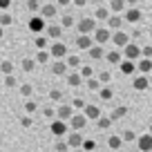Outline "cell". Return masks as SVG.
<instances>
[{
  "label": "cell",
  "instance_id": "cell-1",
  "mask_svg": "<svg viewBox=\"0 0 152 152\" xmlns=\"http://www.w3.org/2000/svg\"><path fill=\"white\" fill-rule=\"evenodd\" d=\"M49 56L52 58H56V61H61V58H65L67 56V45L63 43V40H54L52 45H49Z\"/></svg>",
  "mask_w": 152,
  "mask_h": 152
},
{
  "label": "cell",
  "instance_id": "cell-2",
  "mask_svg": "<svg viewBox=\"0 0 152 152\" xmlns=\"http://www.w3.org/2000/svg\"><path fill=\"white\" fill-rule=\"evenodd\" d=\"M27 27H29L31 34H40V31H45V27H47V20H45L40 14H34L31 20L27 23Z\"/></svg>",
  "mask_w": 152,
  "mask_h": 152
},
{
  "label": "cell",
  "instance_id": "cell-3",
  "mask_svg": "<svg viewBox=\"0 0 152 152\" xmlns=\"http://www.w3.org/2000/svg\"><path fill=\"white\" fill-rule=\"evenodd\" d=\"M49 132L54 134V137L63 139L67 134V121H61V119H54L52 123H49Z\"/></svg>",
  "mask_w": 152,
  "mask_h": 152
},
{
  "label": "cell",
  "instance_id": "cell-4",
  "mask_svg": "<svg viewBox=\"0 0 152 152\" xmlns=\"http://www.w3.org/2000/svg\"><path fill=\"white\" fill-rule=\"evenodd\" d=\"M67 123H69V128L72 130H76V132H81V130L83 128H85V125H87V116H85V114H81V112H78V114H72V119L69 121H67Z\"/></svg>",
  "mask_w": 152,
  "mask_h": 152
},
{
  "label": "cell",
  "instance_id": "cell-5",
  "mask_svg": "<svg viewBox=\"0 0 152 152\" xmlns=\"http://www.w3.org/2000/svg\"><path fill=\"white\" fill-rule=\"evenodd\" d=\"M72 114H74V107H72L69 103H61V105H58V110H56V119L69 121V119H72Z\"/></svg>",
  "mask_w": 152,
  "mask_h": 152
},
{
  "label": "cell",
  "instance_id": "cell-6",
  "mask_svg": "<svg viewBox=\"0 0 152 152\" xmlns=\"http://www.w3.org/2000/svg\"><path fill=\"white\" fill-rule=\"evenodd\" d=\"M65 137H67L65 141H67V145H69V148H81V145H83V137H81V132L72 130V132H67Z\"/></svg>",
  "mask_w": 152,
  "mask_h": 152
},
{
  "label": "cell",
  "instance_id": "cell-7",
  "mask_svg": "<svg viewBox=\"0 0 152 152\" xmlns=\"http://www.w3.org/2000/svg\"><path fill=\"white\" fill-rule=\"evenodd\" d=\"M76 27H78V31H81V34H92L96 29V20L94 18H83Z\"/></svg>",
  "mask_w": 152,
  "mask_h": 152
},
{
  "label": "cell",
  "instance_id": "cell-8",
  "mask_svg": "<svg viewBox=\"0 0 152 152\" xmlns=\"http://www.w3.org/2000/svg\"><path fill=\"white\" fill-rule=\"evenodd\" d=\"M56 14H58V7L56 5H40V16H43L45 20L56 18Z\"/></svg>",
  "mask_w": 152,
  "mask_h": 152
},
{
  "label": "cell",
  "instance_id": "cell-9",
  "mask_svg": "<svg viewBox=\"0 0 152 152\" xmlns=\"http://www.w3.org/2000/svg\"><path fill=\"white\" fill-rule=\"evenodd\" d=\"M67 72H69V67H67V63L63 61V58H61V61H54V63H52V74H56V76H65Z\"/></svg>",
  "mask_w": 152,
  "mask_h": 152
},
{
  "label": "cell",
  "instance_id": "cell-10",
  "mask_svg": "<svg viewBox=\"0 0 152 152\" xmlns=\"http://www.w3.org/2000/svg\"><path fill=\"white\" fill-rule=\"evenodd\" d=\"M45 31H47V36L54 38V40H58V38L63 36V27H61V25H56V23H49L47 27H45Z\"/></svg>",
  "mask_w": 152,
  "mask_h": 152
},
{
  "label": "cell",
  "instance_id": "cell-11",
  "mask_svg": "<svg viewBox=\"0 0 152 152\" xmlns=\"http://www.w3.org/2000/svg\"><path fill=\"white\" fill-rule=\"evenodd\" d=\"M94 40H96L99 45L107 43V40H110V31H107V29H103V27H96V29H94Z\"/></svg>",
  "mask_w": 152,
  "mask_h": 152
},
{
  "label": "cell",
  "instance_id": "cell-12",
  "mask_svg": "<svg viewBox=\"0 0 152 152\" xmlns=\"http://www.w3.org/2000/svg\"><path fill=\"white\" fill-rule=\"evenodd\" d=\"M83 83V76L78 72H67V85L69 87H78Z\"/></svg>",
  "mask_w": 152,
  "mask_h": 152
},
{
  "label": "cell",
  "instance_id": "cell-13",
  "mask_svg": "<svg viewBox=\"0 0 152 152\" xmlns=\"http://www.w3.org/2000/svg\"><path fill=\"white\" fill-rule=\"evenodd\" d=\"M76 47H78V49H90V47H92L90 34H81V36L76 38Z\"/></svg>",
  "mask_w": 152,
  "mask_h": 152
},
{
  "label": "cell",
  "instance_id": "cell-14",
  "mask_svg": "<svg viewBox=\"0 0 152 152\" xmlns=\"http://www.w3.org/2000/svg\"><path fill=\"white\" fill-rule=\"evenodd\" d=\"M83 110H85V112H83V114H85V116H87V121H90V119H99V116H101V110L99 107H96V105H85V107H83Z\"/></svg>",
  "mask_w": 152,
  "mask_h": 152
},
{
  "label": "cell",
  "instance_id": "cell-15",
  "mask_svg": "<svg viewBox=\"0 0 152 152\" xmlns=\"http://www.w3.org/2000/svg\"><path fill=\"white\" fill-rule=\"evenodd\" d=\"M0 72L5 76H9V74H14V61H9V58H5V61L0 63Z\"/></svg>",
  "mask_w": 152,
  "mask_h": 152
},
{
  "label": "cell",
  "instance_id": "cell-16",
  "mask_svg": "<svg viewBox=\"0 0 152 152\" xmlns=\"http://www.w3.org/2000/svg\"><path fill=\"white\" fill-rule=\"evenodd\" d=\"M34 45H36V49H49V38L36 36V38H34Z\"/></svg>",
  "mask_w": 152,
  "mask_h": 152
},
{
  "label": "cell",
  "instance_id": "cell-17",
  "mask_svg": "<svg viewBox=\"0 0 152 152\" xmlns=\"http://www.w3.org/2000/svg\"><path fill=\"white\" fill-rule=\"evenodd\" d=\"M9 25H14V16L9 11H2L0 14V27H9Z\"/></svg>",
  "mask_w": 152,
  "mask_h": 152
},
{
  "label": "cell",
  "instance_id": "cell-18",
  "mask_svg": "<svg viewBox=\"0 0 152 152\" xmlns=\"http://www.w3.org/2000/svg\"><path fill=\"white\" fill-rule=\"evenodd\" d=\"M49 58H52V56H49L47 49H38V54H36V58H34V61H36V63H43V65H45Z\"/></svg>",
  "mask_w": 152,
  "mask_h": 152
},
{
  "label": "cell",
  "instance_id": "cell-19",
  "mask_svg": "<svg viewBox=\"0 0 152 152\" xmlns=\"http://www.w3.org/2000/svg\"><path fill=\"white\" fill-rule=\"evenodd\" d=\"M65 63H67V67H69V69H76V67H81V58H78V56H67V58H65Z\"/></svg>",
  "mask_w": 152,
  "mask_h": 152
},
{
  "label": "cell",
  "instance_id": "cell-20",
  "mask_svg": "<svg viewBox=\"0 0 152 152\" xmlns=\"http://www.w3.org/2000/svg\"><path fill=\"white\" fill-rule=\"evenodd\" d=\"M20 67H23V72H31L34 67H36V61H34V58H23Z\"/></svg>",
  "mask_w": 152,
  "mask_h": 152
},
{
  "label": "cell",
  "instance_id": "cell-21",
  "mask_svg": "<svg viewBox=\"0 0 152 152\" xmlns=\"http://www.w3.org/2000/svg\"><path fill=\"white\" fill-rule=\"evenodd\" d=\"M107 18H110V11L105 9V7H99L96 14H94V20H107Z\"/></svg>",
  "mask_w": 152,
  "mask_h": 152
},
{
  "label": "cell",
  "instance_id": "cell-22",
  "mask_svg": "<svg viewBox=\"0 0 152 152\" xmlns=\"http://www.w3.org/2000/svg\"><path fill=\"white\" fill-rule=\"evenodd\" d=\"M72 25H74V18H72L69 14H65V16L61 18V27H63V29H69Z\"/></svg>",
  "mask_w": 152,
  "mask_h": 152
},
{
  "label": "cell",
  "instance_id": "cell-23",
  "mask_svg": "<svg viewBox=\"0 0 152 152\" xmlns=\"http://www.w3.org/2000/svg\"><path fill=\"white\" fill-rule=\"evenodd\" d=\"M96 121H99V128H101V130H107L110 123H112V119H110V116H99Z\"/></svg>",
  "mask_w": 152,
  "mask_h": 152
},
{
  "label": "cell",
  "instance_id": "cell-24",
  "mask_svg": "<svg viewBox=\"0 0 152 152\" xmlns=\"http://www.w3.org/2000/svg\"><path fill=\"white\" fill-rule=\"evenodd\" d=\"M27 9L31 11V14H36V11H40V2H38V0H27Z\"/></svg>",
  "mask_w": 152,
  "mask_h": 152
},
{
  "label": "cell",
  "instance_id": "cell-25",
  "mask_svg": "<svg viewBox=\"0 0 152 152\" xmlns=\"http://www.w3.org/2000/svg\"><path fill=\"white\" fill-rule=\"evenodd\" d=\"M16 85H18V78H16L14 74L5 76V87H16Z\"/></svg>",
  "mask_w": 152,
  "mask_h": 152
},
{
  "label": "cell",
  "instance_id": "cell-26",
  "mask_svg": "<svg viewBox=\"0 0 152 152\" xmlns=\"http://www.w3.org/2000/svg\"><path fill=\"white\" fill-rule=\"evenodd\" d=\"M83 150H85V152H92V150H94V148H96V143L94 141H92V139H83Z\"/></svg>",
  "mask_w": 152,
  "mask_h": 152
},
{
  "label": "cell",
  "instance_id": "cell-27",
  "mask_svg": "<svg viewBox=\"0 0 152 152\" xmlns=\"http://www.w3.org/2000/svg\"><path fill=\"white\" fill-rule=\"evenodd\" d=\"M20 125H23V128H31V125H34V119H31V114H25L23 119H20Z\"/></svg>",
  "mask_w": 152,
  "mask_h": 152
},
{
  "label": "cell",
  "instance_id": "cell-28",
  "mask_svg": "<svg viewBox=\"0 0 152 152\" xmlns=\"http://www.w3.org/2000/svg\"><path fill=\"white\" fill-rule=\"evenodd\" d=\"M87 52H90V56H92V58H101V56H103V49H101V47H94V45H92Z\"/></svg>",
  "mask_w": 152,
  "mask_h": 152
},
{
  "label": "cell",
  "instance_id": "cell-29",
  "mask_svg": "<svg viewBox=\"0 0 152 152\" xmlns=\"http://www.w3.org/2000/svg\"><path fill=\"white\" fill-rule=\"evenodd\" d=\"M31 85H29V83H23V85H20V94H23V96H27V99H29V96H31Z\"/></svg>",
  "mask_w": 152,
  "mask_h": 152
},
{
  "label": "cell",
  "instance_id": "cell-30",
  "mask_svg": "<svg viewBox=\"0 0 152 152\" xmlns=\"http://www.w3.org/2000/svg\"><path fill=\"white\" fill-rule=\"evenodd\" d=\"M49 99H52V101H61V103H65V101H63V92H61V90H52V92H49Z\"/></svg>",
  "mask_w": 152,
  "mask_h": 152
},
{
  "label": "cell",
  "instance_id": "cell-31",
  "mask_svg": "<svg viewBox=\"0 0 152 152\" xmlns=\"http://www.w3.org/2000/svg\"><path fill=\"white\" fill-rule=\"evenodd\" d=\"M43 116H45V119H49V121H54V119H56V110L45 107V110H43Z\"/></svg>",
  "mask_w": 152,
  "mask_h": 152
},
{
  "label": "cell",
  "instance_id": "cell-32",
  "mask_svg": "<svg viewBox=\"0 0 152 152\" xmlns=\"http://www.w3.org/2000/svg\"><path fill=\"white\" fill-rule=\"evenodd\" d=\"M36 110H38L36 101H31V99H29L27 103H25V112H29V114H31V112H36Z\"/></svg>",
  "mask_w": 152,
  "mask_h": 152
},
{
  "label": "cell",
  "instance_id": "cell-33",
  "mask_svg": "<svg viewBox=\"0 0 152 152\" xmlns=\"http://www.w3.org/2000/svg\"><path fill=\"white\" fill-rule=\"evenodd\" d=\"M78 74H81L83 78H92V67H90V65H83V67H81V72H78Z\"/></svg>",
  "mask_w": 152,
  "mask_h": 152
},
{
  "label": "cell",
  "instance_id": "cell-34",
  "mask_svg": "<svg viewBox=\"0 0 152 152\" xmlns=\"http://www.w3.org/2000/svg\"><path fill=\"white\" fill-rule=\"evenodd\" d=\"M54 148H56V152H67V150H69L67 141H56V145H54Z\"/></svg>",
  "mask_w": 152,
  "mask_h": 152
},
{
  "label": "cell",
  "instance_id": "cell-35",
  "mask_svg": "<svg viewBox=\"0 0 152 152\" xmlns=\"http://www.w3.org/2000/svg\"><path fill=\"white\" fill-rule=\"evenodd\" d=\"M72 107H74V110H83V107H85V101H83L81 96H78V99H74V101H72Z\"/></svg>",
  "mask_w": 152,
  "mask_h": 152
},
{
  "label": "cell",
  "instance_id": "cell-36",
  "mask_svg": "<svg viewBox=\"0 0 152 152\" xmlns=\"http://www.w3.org/2000/svg\"><path fill=\"white\" fill-rule=\"evenodd\" d=\"M114 43L116 45H125L128 43V36H125V34H116V36H114Z\"/></svg>",
  "mask_w": 152,
  "mask_h": 152
},
{
  "label": "cell",
  "instance_id": "cell-37",
  "mask_svg": "<svg viewBox=\"0 0 152 152\" xmlns=\"http://www.w3.org/2000/svg\"><path fill=\"white\" fill-rule=\"evenodd\" d=\"M101 99L110 101V99H112V90H110V87H103V90H101Z\"/></svg>",
  "mask_w": 152,
  "mask_h": 152
},
{
  "label": "cell",
  "instance_id": "cell-38",
  "mask_svg": "<svg viewBox=\"0 0 152 152\" xmlns=\"http://www.w3.org/2000/svg\"><path fill=\"white\" fill-rule=\"evenodd\" d=\"M125 54H128L130 58H134V56H137V54H139V49L134 47V45H128V47H125Z\"/></svg>",
  "mask_w": 152,
  "mask_h": 152
},
{
  "label": "cell",
  "instance_id": "cell-39",
  "mask_svg": "<svg viewBox=\"0 0 152 152\" xmlns=\"http://www.w3.org/2000/svg\"><path fill=\"white\" fill-rule=\"evenodd\" d=\"M141 148H143V150H150V148H152V139L150 137H143L141 139Z\"/></svg>",
  "mask_w": 152,
  "mask_h": 152
},
{
  "label": "cell",
  "instance_id": "cell-40",
  "mask_svg": "<svg viewBox=\"0 0 152 152\" xmlns=\"http://www.w3.org/2000/svg\"><path fill=\"white\" fill-rule=\"evenodd\" d=\"M87 90H99V78H87Z\"/></svg>",
  "mask_w": 152,
  "mask_h": 152
},
{
  "label": "cell",
  "instance_id": "cell-41",
  "mask_svg": "<svg viewBox=\"0 0 152 152\" xmlns=\"http://www.w3.org/2000/svg\"><path fill=\"white\" fill-rule=\"evenodd\" d=\"M123 114H125V107H116V110H114V112H112V116H110V119H119V116H123Z\"/></svg>",
  "mask_w": 152,
  "mask_h": 152
},
{
  "label": "cell",
  "instance_id": "cell-42",
  "mask_svg": "<svg viewBox=\"0 0 152 152\" xmlns=\"http://www.w3.org/2000/svg\"><path fill=\"white\" fill-rule=\"evenodd\" d=\"M107 61L110 63H119V52H110L107 54Z\"/></svg>",
  "mask_w": 152,
  "mask_h": 152
},
{
  "label": "cell",
  "instance_id": "cell-43",
  "mask_svg": "<svg viewBox=\"0 0 152 152\" xmlns=\"http://www.w3.org/2000/svg\"><path fill=\"white\" fill-rule=\"evenodd\" d=\"M11 2H14V0H0V11H7Z\"/></svg>",
  "mask_w": 152,
  "mask_h": 152
},
{
  "label": "cell",
  "instance_id": "cell-44",
  "mask_svg": "<svg viewBox=\"0 0 152 152\" xmlns=\"http://www.w3.org/2000/svg\"><path fill=\"white\" fill-rule=\"evenodd\" d=\"M112 9L114 11H121V9H123V2H121V0H112Z\"/></svg>",
  "mask_w": 152,
  "mask_h": 152
},
{
  "label": "cell",
  "instance_id": "cell-45",
  "mask_svg": "<svg viewBox=\"0 0 152 152\" xmlns=\"http://www.w3.org/2000/svg\"><path fill=\"white\" fill-rule=\"evenodd\" d=\"M121 145V139L119 137H112V139H110V148H119Z\"/></svg>",
  "mask_w": 152,
  "mask_h": 152
},
{
  "label": "cell",
  "instance_id": "cell-46",
  "mask_svg": "<svg viewBox=\"0 0 152 152\" xmlns=\"http://www.w3.org/2000/svg\"><path fill=\"white\" fill-rule=\"evenodd\" d=\"M119 25H121V18H116V16L110 18V27H119Z\"/></svg>",
  "mask_w": 152,
  "mask_h": 152
},
{
  "label": "cell",
  "instance_id": "cell-47",
  "mask_svg": "<svg viewBox=\"0 0 152 152\" xmlns=\"http://www.w3.org/2000/svg\"><path fill=\"white\" fill-rule=\"evenodd\" d=\"M121 69H123L125 74H130V72H132V63H123V65H121Z\"/></svg>",
  "mask_w": 152,
  "mask_h": 152
},
{
  "label": "cell",
  "instance_id": "cell-48",
  "mask_svg": "<svg viewBox=\"0 0 152 152\" xmlns=\"http://www.w3.org/2000/svg\"><path fill=\"white\" fill-rule=\"evenodd\" d=\"M134 87H137V90H141V87H145V81H143V78H137V81H134Z\"/></svg>",
  "mask_w": 152,
  "mask_h": 152
},
{
  "label": "cell",
  "instance_id": "cell-49",
  "mask_svg": "<svg viewBox=\"0 0 152 152\" xmlns=\"http://www.w3.org/2000/svg\"><path fill=\"white\" fill-rule=\"evenodd\" d=\"M139 16H141V14H139V11H134V9H132V11H130V14H128V18H130V20H137Z\"/></svg>",
  "mask_w": 152,
  "mask_h": 152
},
{
  "label": "cell",
  "instance_id": "cell-50",
  "mask_svg": "<svg viewBox=\"0 0 152 152\" xmlns=\"http://www.w3.org/2000/svg\"><path fill=\"white\" fill-rule=\"evenodd\" d=\"M85 2H87V0H72V5H74V7H85Z\"/></svg>",
  "mask_w": 152,
  "mask_h": 152
},
{
  "label": "cell",
  "instance_id": "cell-51",
  "mask_svg": "<svg viewBox=\"0 0 152 152\" xmlns=\"http://www.w3.org/2000/svg\"><path fill=\"white\" fill-rule=\"evenodd\" d=\"M61 5V7H67V5H72V0H56V7Z\"/></svg>",
  "mask_w": 152,
  "mask_h": 152
},
{
  "label": "cell",
  "instance_id": "cell-52",
  "mask_svg": "<svg viewBox=\"0 0 152 152\" xmlns=\"http://www.w3.org/2000/svg\"><path fill=\"white\" fill-rule=\"evenodd\" d=\"M99 81H103V83H107V81H110V74H107V72H103V74H101V76H99Z\"/></svg>",
  "mask_w": 152,
  "mask_h": 152
},
{
  "label": "cell",
  "instance_id": "cell-53",
  "mask_svg": "<svg viewBox=\"0 0 152 152\" xmlns=\"http://www.w3.org/2000/svg\"><path fill=\"white\" fill-rule=\"evenodd\" d=\"M2 36H5V27H0V40H2Z\"/></svg>",
  "mask_w": 152,
  "mask_h": 152
},
{
  "label": "cell",
  "instance_id": "cell-54",
  "mask_svg": "<svg viewBox=\"0 0 152 152\" xmlns=\"http://www.w3.org/2000/svg\"><path fill=\"white\" fill-rule=\"evenodd\" d=\"M94 2H103V0H94Z\"/></svg>",
  "mask_w": 152,
  "mask_h": 152
},
{
  "label": "cell",
  "instance_id": "cell-55",
  "mask_svg": "<svg viewBox=\"0 0 152 152\" xmlns=\"http://www.w3.org/2000/svg\"><path fill=\"white\" fill-rule=\"evenodd\" d=\"M0 128H2V123H0Z\"/></svg>",
  "mask_w": 152,
  "mask_h": 152
},
{
  "label": "cell",
  "instance_id": "cell-56",
  "mask_svg": "<svg viewBox=\"0 0 152 152\" xmlns=\"http://www.w3.org/2000/svg\"><path fill=\"white\" fill-rule=\"evenodd\" d=\"M67 152H69V150H67Z\"/></svg>",
  "mask_w": 152,
  "mask_h": 152
}]
</instances>
